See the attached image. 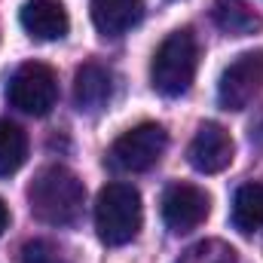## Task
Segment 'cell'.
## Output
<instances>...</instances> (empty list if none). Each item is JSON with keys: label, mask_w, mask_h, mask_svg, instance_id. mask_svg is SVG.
Here are the masks:
<instances>
[{"label": "cell", "mask_w": 263, "mask_h": 263, "mask_svg": "<svg viewBox=\"0 0 263 263\" xmlns=\"http://www.w3.org/2000/svg\"><path fill=\"white\" fill-rule=\"evenodd\" d=\"M144 15V0H92V22L104 37H123Z\"/></svg>", "instance_id": "8fae6325"}, {"label": "cell", "mask_w": 263, "mask_h": 263, "mask_svg": "<svg viewBox=\"0 0 263 263\" xmlns=\"http://www.w3.org/2000/svg\"><path fill=\"white\" fill-rule=\"evenodd\" d=\"M18 18H22V28L37 40H62L70 28L62 0H25Z\"/></svg>", "instance_id": "9c48e42d"}, {"label": "cell", "mask_w": 263, "mask_h": 263, "mask_svg": "<svg viewBox=\"0 0 263 263\" xmlns=\"http://www.w3.org/2000/svg\"><path fill=\"white\" fill-rule=\"evenodd\" d=\"M196 65H199L196 37L187 28L175 31L159 43V49H156V55L150 62V83H153V89L159 95L178 98L193 86Z\"/></svg>", "instance_id": "7a4b0ae2"}, {"label": "cell", "mask_w": 263, "mask_h": 263, "mask_svg": "<svg viewBox=\"0 0 263 263\" xmlns=\"http://www.w3.org/2000/svg\"><path fill=\"white\" fill-rule=\"evenodd\" d=\"M263 92V52H242L220 73L217 101L223 110H245Z\"/></svg>", "instance_id": "8992f818"}, {"label": "cell", "mask_w": 263, "mask_h": 263, "mask_svg": "<svg viewBox=\"0 0 263 263\" xmlns=\"http://www.w3.org/2000/svg\"><path fill=\"white\" fill-rule=\"evenodd\" d=\"M211 15H214V25L233 37H245V34H254L260 28L257 12L245 0H217Z\"/></svg>", "instance_id": "4fadbf2b"}, {"label": "cell", "mask_w": 263, "mask_h": 263, "mask_svg": "<svg viewBox=\"0 0 263 263\" xmlns=\"http://www.w3.org/2000/svg\"><path fill=\"white\" fill-rule=\"evenodd\" d=\"M28 159V135L12 120H0V178L15 175Z\"/></svg>", "instance_id": "5bb4252c"}, {"label": "cell", "mask_w": 263, "mask_h": 263, "mask_svg": "<svg viewBox=\"0 0 263 263\" xmlns=\"http://www.w3.org/2000/svg\"><path fill=\"white\" fill-rule=\"evenodd\" d=\"M114 95V77L101 65L89 62L77 70L73 77V104L80 114H98L110 104Z\"/></svg>", "instance_id": "30bf717a"}, {"label": "cell", "mask_w": 263, "mask_h": 263, "mask_svg": "<svg viewBox=\"0 0 263 263\" xmlns=\"http://www.w3.org/2000/svg\"><path fill=\"white\" fill-rule=\"evenodd\" d=\"M6 98L22 114L46 117L59 101V80H55L52 67L40 65V62H28L9 77Z\"/></svg>", "instance_id": "277c9868"}, {"label": "cell", "mask_w": 263, "mask_h": 263, "mask_svg": "<svg viewBox=\"0 0 263 263\" xmlns=\"http://www.w3.org/2000/svg\"><path fill=\"white\" fill-rule=\"evenodd\" d=\"M175 263H239V257L233 245L220 239H202L196 245H190Z\"/></svg>", "instance_id": "9a60e30c"}, {"label": "cell", "mask_w": 263, "mask_h": 263, "mask_svg": "<svg viewBox=\"0 0 263 263\" xmlns=\"http://www.w3.org/2000/svg\"><path fill=\"white\" fill-rule=\"evenodd\" d=\"M31 214L49 227H70L83 214L86 187L65 165H46L28 187Z\"/></svg>", "instance_id": "6da1fadb"}, {"label": "cell", "mask_w": 263, "mask_h": 263, "mask_svg": "<svg viewBox=\"0 0 263 263\" xmlns=\"http://www.w3.org/2000/svg\"><path fill=\"white\" fill-rule=\"evenodd\" d=\"M6 227H9V208H6V202L0 199V236L6 233Z\"/></svg>", "instance_id": "e0dca14e"}, {"label": "cell", "mask_w": 263, "mask_h": 263, "mask_svg": "<svg viewBox=\"0 0 263 263\" xmlns=\"http://www.w3.org/2000/svg\"><path fill=\"white\" fill-rule=\"evenodd\" d=\"M22 263H65V257L49 242H28L22 251Z\"/></svg>", "instance_id": "2e32d148"}, {"label": "cell", "mask_w": 263, "mask_h": 263, "mask_svg": "<svg viewBox=\"0 0 263 263\" xmlns=\"http://www.w3.org/2000/svg\"><path fill=\"white\" fill-rule=\"evenodd\" d=\"M233 227L245 236L263 230V184H245L233 199Z\"/></svg>", "instance_id": "7c38bea8"}, {"label": "cell", "mask_w": 263, "mask_h": 263, "mask_svg": "<svg viewBox=\"0 0 263 263\" xmlns=\"http://www.w3.org/2000/svg\"><path fill=\"white\" fill-rule=\"evenodd\" d=\"M141 196L132 184H107L95 199V230L104 245H129L141 230Z\"/></svg>", "instance_id": "3957f363"}, {"label": "cell", "mask_w": 263, "mask_h": 263, "mask_svg": "<svg viewBox=\"0 0 263 263\" xmlns=\"http://www.w3.org/2000/svg\"><path fill=\"white\" fill-rule=\"evenodd\" d=\"M168 147V135L156 123H141L123 132L110 147V162L120 172H147L153 168Z\"/></svg>", "instance_id": "5b68a950"}, {"label": "cell", "mask_w": 263, "mask_h": 263, "mask_svg": "<svg viewBox=\"0 0 263 263\" xmlns=\"http://www.w3.org/2000/svg\"><path fill=\"white\" fill-rule=\"evenodd\" d=\"M211 199L196 184H172L162 193V220L172 233H190L208 217Z\"/></svg>", "instance_id": "52a82bcc"}, {"label": "cell", "mask_w": 263, "mask_h": 263, "mask_svg": "<svg viewBox=\"0 0 263 263\" xmlns=\"http://www.w3.org/2000/svg\"><path fill=\"white\" fill-rule=\"evenodd\" d=\"M187 159H190V165L196 172H202V175L223 172L233 162V138H230V132L223 129V126H217V123L199 126L196 138L190 141Z\"/></svg>", "instance_id": "ba28073f"}]
</instances>
